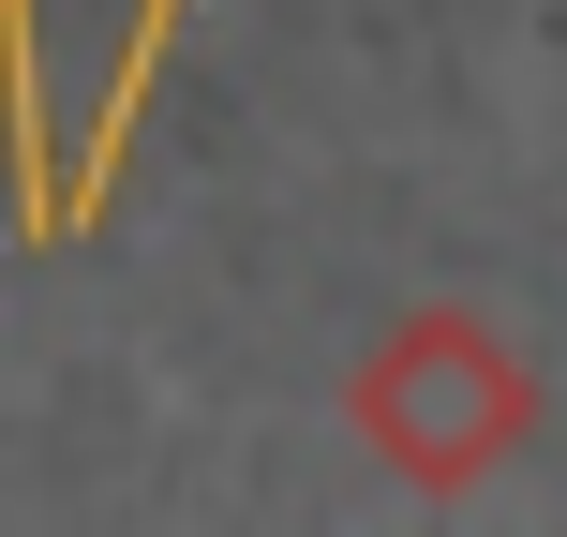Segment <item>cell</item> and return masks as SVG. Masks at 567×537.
Returning <instances> with one entry per match:
<instances>
[{"label": "cell", "mask_w": 567, "mask_h": 537, "mask_svg": "<svg viewBox=\"0 0 567 537\" xmlns=\"http://www.w3.org/2000/svg\"><path fill=\"white\" fill-rule=\"evenodd\" d=\"M343 433H359V463L403 478L419 508H463V493H493L553 433V389H538V359H523L508 313L403 299L389 329L343 359Z\"/></svg>", "instance_id": "cell-1"}, {"label": "cell", "mask_w": 567, "mask_h": 537, "mask_svg": "<svg viewBox=\"0 0 567 537\" xmlns=\"http://www.w3.org/2000/svg\"><path fill=\"white\" fill-rule=\"evenodd\" d=\"M0 45H16V60H30V0H0Z\"/></svg>", "instance_id": "cell-2"}]
</instances>
